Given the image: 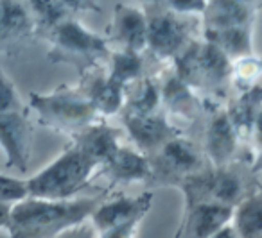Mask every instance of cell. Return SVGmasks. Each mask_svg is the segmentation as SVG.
<instances>
[{
  "instance_id": "1",
  "label": "cell",
  "mask_w": 262,
  "mask_h": 238,
  "mask_svg": "<svg viewBox=\"0 0 262 238\" xmlns=\"http://www.w3.org/2000/svg\"><path fill=\"white\" fill-rule=\"evenodd\" d=\"M99 199L45 201L27 197L11 206L8 238H56L63 231L90 220Z\"/></svg>"
},
{
  "instance_id": "2",
  "label": "cell",
  "mask_w": 262,
  "mask_h": 238,
  "mask_svg": "<svg viewBox=\"0 0 262 238\" xmlns=\"http://www.w3.org/2000/svg\"><path fill=\"white\" fill-rule=\"evenodd\" d=\"M95 163L76 145H70L51 165L27 179V192L33 199L69 201L90 181Z\"/></svg>"
},
{
  "instance_id": "3",
  "label": "cell",
  "mask_w": 262,
  "mask_h": 238,
  "mask_svg": "<svg viewBox=\"0 0 262 238\" xmlns=\"http://www.w3.org/2000/svg\"><path fill=\"white\" fill-rule=\"evenodd\" d=\"M49 58L54 63H70L76 66H95L102 58H110L106 40L88 31L72 16L61 22L51 34Z\"/></svg>"
},
{
  "instance_id": "4",
  "label": "cell",
  "mask_w": 262,
  "mask_h": 238,
  "mask_svg": "<svg viewBox=\"0 0 262 238\" xmlns=\"http://www.w3.org/2000/svg\"><path fill=\"white\" fill-rule=\"evenodd\" d=\"M31 108L38 113L45 126L76 134L84 127L95 124L97 111L83 93L56 91L41 95L31 93Z\"/></svg>"
},
{
  "instance_id": "5",
  "label": "cell",
  "mask_w": 262,
  "mask_h": 238,
  "mask_svg": "<svg viewBox=\"0 0 262 238\" xmlns=\"http://www.w3.org/2000/svg\"><path fill=\"white\" fill-rule=\"evenodd\" d=\"M232 59L215 45L189 43L176 56V76L187 86H212L232 77Z\"/></svg>"
},
{
  "instance_id": "6",
  "label": "cell",
  "mask_w": 262,
  "mask_h": 238,
  "mask_svg": "<svg viewBox=\"0 0 262 238\" xmlns=\"http://www.w3.org/2000/svg\"><path fill=\"white\" fill-rule=\"evenodd\" d=\"M0 147L6 154V166L26 174L33 149V127L22 111L0 113Z\"/></svg>"
},
{
  "instance_id": "7",
  "label": "cell",
  "mask_w": 262,
  "mask_h": 238,
  "mask_svg": "<svg viewBox=\"0 0 262 238\" xmlns=\"http://www.w3.org/2000/svg\"><path fill=\"white\" fill-rule=\"evenodd\" d=\"M189 22L178 18L169 9L147 15V49L157 58H176L187 47L189 40Z\"/></svg>"
},
{
  "instance_id": "8",
  "label": "cell",
  "mask_w": 262,
  "mask_h": 238,
  "mask_svg": "<svg viewBox=\"0 0 262 238\" xmlns=\"http://www.w3.org/2000/svg\"><path fill=\"white\" fill-rule=\"evenodd\" d=\"M153 206V194L144 192L137 197H119L104 204H99L92 213L90 222L95 231H106L110 227L120 226V224L133 222V220H144L147 211Z\"/></svg>"
},
{
  "instance_id": "9",
  "label": "cell",
  "mask_w": 262,
  "mask_h": 238,
  "mask_svg": "<svg viewBox=\"0 0 262 238\" xmlns=\"http://www.w3.org/2000/svg\"><path fill=\"white\" fill-rule=\"evenodd\" d=\"M124 126L129 133L139 152L147 156V152L160 151L169 140L176 136V129L162 115H124Z\"/></svg>"
},
{
  "instance_id": "10",
  "label": "cell",
  "mask_w": 262,
  "mask_h": 238,
  "mask_svg": "<svg viewBox=\"0 0 262 238\" xmlns=\"http://www.w3.org/2000/svg\"><path fill=\"white\" fill-rule=\"evenodd\" d=\"M201 165H203V159L196 145L185 138L174 136L158 151L155 169H162L167 176L187 181L189 177L205 172Z\"/></svg>"
},
{
  "instance_id": "11",
  "label": "cell",
  "mask_w": 262,
  "mask_h": 238,
  "mask_svg": "<svg viewBox=\"0 0 262 238\" xmlns=\"http://www.w3.org/2000/svg\"><path fill=\"white\" fill-rule=\"evenodd\" d=\"M235 208L217 202H200L189 206L182 229V238H212L223 227L230 226Z\"/></svg>"
},
{
  "instance_id": "12",
  "label": "cell",
  "mask_w": 262,
  "mask_h": 238,
  "mask_svg": "<svg viewBox=\"0 0 262 238\" xmlns=\"http://www.w3.org/2000/svg\"><path fill=\"white\" fill-rule=\"evenodd\" d=\"M237 138L239 134L230 122L226 111L217 113L208 124L207 134H205V154L208 156L215 169H226V165L233 159Z\"/></svg>"
},
{
  "instance_id": "13",
  "label": "cell",
  "mask_w": 262,
  "mask_h": 238,
  "mask_svg": "<svg viewBox=\"0 0 262 238\" xmlns=\"http://www.w3.org/2000/svg\"><path fill=\"white\" fill-rule=\"evenodd\" d=\"M34 34V23L27 4L0 0V52L11 51Z\"/></svg>"
},
{
  "instance_id": "14",
  "label": "cell",
  "mask_w": 262,
  "mask_h": 238,
  "mask_svg": "<svg viewBox=\"0 0 262 238\" xmlns=\"http://www.w3.org/2000/svg\"><path fill=\"white\" fill-rule=\"evenodd\" d=\"M83 154H86L97 166H102L112 159L120 149L119 131L106 124H92L74 134V144Z\"/></svg>"
},
{
  "instance_id": "15",
  "label": "cell",
  "mask_w": 262,
  "mask_h": 238,
  "mask_svg": "<svg viewBox=\"0 0 262 238\" xmlns=\"http://www.w3.org/2000/svg\"><path fill=\"white\" fill-rule=\"evenodd\" d=\"M113 34L120 43V51L140 54L147 49V13L137 8L117 6Z\"/></svg>"
},
{
  "instance_id": "16",
  "label": "cell",
  "mask_w": 262,
  "mask_h": 238,
  "mask_svg": "<svg viewBox=\"0 0 262 238\" xmlns=\"http://www.w3.org/2000/svg\"><path fill=\"white\" fill-rule=\"evenodd\" d=\"M104 174L115 183H131V181H146L153 177V165L149 158L135 149L120 147L104 163Z\"/></svg>"
},
{
  "instance_id": "17",
  "label": "cell",
  "mask_w": 262,
  "mask_h": 238,
  "mask_svg": "<svg viewBox=\"0 0 262 238\" xmlns=\"http://www.w3.org/2000/svg\"><path fill=\"white\" fill-rule=\"evenodd\" d=\"M205 41L221 49L230 59H243L251 56V26L237 27H205Z\"/></svg>"
},
{
  "instance_id": "18",
  "label": "cell",
  "mask_w": 262,
  "mask_h": 238,
  "mask_svg": "<svg viewBox=\"0 0 262 238\" xmlns=\"http://www.w3.org/2000/svg\"><path fill=\"white\" fill-rule=\"evenodd\" d=\"M124 90L122 86L112 83L106 76H94L88 81L83 95L92 102L97 115H115L120 111L124 104Z\"/></svg>"
},
{
  "instance_id": "19",
  "label": "cell",
  "mask_w": 262,
  "mask_h": 238,
  "mask_svg": "<svg viewBox=\"0 0 262 238\" xmlns=\"http://www.w3.org/2000/svg\"><path fill=\"white\" fill-rule=\"evenodd\" d=\"M262 109V86L255 84L250 90L243 91L232 104V108L226 111L232 126L235 127L237 134H251L253 124L257 115Z\"/></svg>"
},
{
  "instance_id": "20",
  "label": "cell",
  "mask_w": 262,
  "mask_h": 238,
  "mask_svg": "<svg viewBox=\"0 0 262 238\" xmlns=\"http://www.w3.org/2000/svg\"><path fill=\"white\" fill-rule=\"evenodd\" d=\"M205 15H207L205 27H212V29L251 26L253 6L248 2H210Z\"/></svg>"
},
{
  "instance_id": "21",
  "label": "cell",
  "mask_w": 262,
  "mask_h": 238,
  "mask_svg": "<svg viewBox=\"0 0 262 238\" xmlns=\"http://www.w3.org/2000/svg\"><path fill=\"white\" fill-rule=\"evenodd\" d=\"M232 222L237 238H262V195L243 199L233 211Z\"/></svg>"
},
{
  "instance_id": "22",
  "label": "cell",
  "mask_w": 262,
  "mask_h": 238,
  "mask_svg": "<svg viewBox=\"0 0 262 238\" xmlns=\"http://www.w3.org/2000/svg\"><path fill=\"white\" fill-rule=\"evenodd\" d=\"M27 9L31 13V18L34 23V33L51 34L56 27L74 13L70 8V2H47V0H38V2H29Z\"/></svg>"
},
{
  "instance_id": "23",
  "label": "cell",
  "mask_w": 262,
  "mask_h": 238,
  "mask_svg": "<svg viewBox=\"0 0 262 238\" xmlns=\"http://www.w3.org/2000/svg\"><path fill=\"white\" fill-rule=\"evenodd\" d=\"M142 76V58L137 52L117 51L110 54V72L108 79L126 90L127 84L135 83Z\"/></svg>"
},
{
  "instance_id": "24",
  "label": "cell",
  "mask_w": 262,
  "mask_h": 238,
  "mask_svg": "<svg viewBox=\"0 0 262 238\" xmlns=\"http://www.w3.org/2000/svg\"><path fill=\"white\" fill-rule=\"evenodd\" d=\"M160 104V86L153 79H146L139 86V90L135 91V95H129L126 113H133V115H157Z\"/></svg>"
},
{
  "instance_id": "25",
  "label": "cell",
  "mask_w": 262,
  "mask_h": 238,
  "mask_svg": "<svg viewBox=\"0 0 262 238\" xmlns=\"http://www.w3.org/2000/svg\"><path fill=\"white\" fill-rule=\"evenodd\" d=\"M160 91L162 102L169 109H172V111H180L182 115H187L192 109V88L187 86L176 74L165 81V84L160 88Z\"/></svg>"
},
{
  "instance_id": "26",
  "label": "cell",
  "mask_w": 262,
  "mask_h": 238,
  "mask_svg": "<svg viewBox=\"0 0 262 238\" xmlns=\"http://www.w3.org/2000/svg\"><path fill=\"white\" fill-rule=\"evenodd\" d=\"M262 76V61L255 58H243L237 59L232 66V77L235 79L237 86L243 88V91L250 90L251 86H255L257 79Z\"/></svg>"
},
{
  "instance_id": "27",
  "label": "cell",
  "mask_w": 262,
  "mask_h": 238,
  "mask_svg": "<svg viewBox=\"0 0 262 238\" xmlns=\"http://www.w3.org/2000/svg\"><path fill=\"white\" fill-rule=\"evenodd\" d=\"M29 197L27 192V181L16 179L11 176H4L0 174V202L4 204H16V202L24 201Z\"/></svg>"
},
{
  "instance_id": "28",
  "label": "cell",
  "mask_w": 262,
  "mask_h": 238,
  "mask_svg": "<svg viewBox=\"0 0 262 238\" xmlns=\"http://www.w3.org/2000/svg\"><path fill=\"white\" fill-rule=\"evenodd\" d=\"M18 111V95L11 81L0 70V113Z\"/></svg>"
},
{
  "instance_id": "29",
  "label": "cell",
  "mask_w": 262,
  "mask_h": 238,
  "mask_svg": "<svg viewBox=\"0 0 262 238\" xmlns=\"http://www.w3.org/2000/svg\"><path fill=\"white\" fill-rule=\"evenodd\" d=\"M140 222H142V220H133V222L110 227V229H106V231H101L99 238H135Z\"/></svg>"
},
{
  "instance_id": "30",
  "label": "cell",
  "mask_w": 262,
  "mask_h": 238,
  "mask_svg": "<svg viewBox=\"0 0 262 238\" xmlns=\"http://www.w3.org/2000/svg\"><path fill=\"white\" fill-rule=\"evenodd\" d=\"M167 8H171L169 11L176 13V15H185V13H205L207 11V6L208 2H201V0H194V2H190V0H187V2H183V0H178V2H167Z\"/></svg>"
},
{
  "instance_id": "31",
  "label": "cell",
  "mask_w": 262,
  "mask_h": 238,
  "mask_svg": "<svg viewBox=\"0 0 262 238\" xmlns=\"http://www.w3.org/2000/svg\"><path fill=\"white\" fill-rule=\"evenodd\" d=\"M95 234V229L92 226V222H81L77 226L70 227V229L63 231L61 234H58L56 238H94Z\"/></svg>"
},
{
  "instance_id": "32",
  "label": "cell",
  "mask_w": 262,
  "mask_h": 238,
  "mask_svg": "<svg viewBox=\"0 0 262 238\" xmlns=\"http://www.w3.org/2000/svg\"><path fill=\"white\" fill-rule=\"evenodd\" d=\"M251 134H253L255 144L258 145V149H262V109H260V113L257 115V118H255V124H253V129H251Z\"/></svg>"
},
{
  "instance_id": "33",
  "label": "cell",
  "mask_w": 262,
  "mask_h": 238,
  "mask_svg": "<svg viewBox=\"0 0 262 238\" xmlns=\"http://www.w3.org/2000/svg\"><path fill=\"white\" fill-rule=\"evenodd\" d=\"M9 217H11V204L0 202V229H8Z\"/></svg>"
},
{
  "instance_id": "34",
  "label": "cell",
  "mask_w": 262,
  "mask_h": 238,
  "mask_svg": "<svg viewBox=\"0 0 262 238\" xmlns=\"http://www.w3.org/2000/svg\"><path fill=\"white\" fill-rule=\"evenodd\" d=\"M212 238H237V234H235V231H233L232 224H230V226L223 227V229L219 231V233H215Z\"/></svg>"
},
{
  "instance_id": "35",
  "label": "cell",
  "mask_w": 262,
  "mask_h": 238,
  "mask_svg": "<svg viewBox=\"0 0 262 238\" xmlns=\"http://www.w3.org/2000/svg\"><path fill=\"white\" fill-rule=\"evenodd\" d=\"M251 172H255V174L262 172V149H260V151H258L257 158H255L253 165H251Z\"/></svg>"
}]
</instances>
